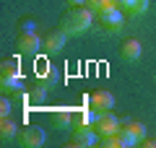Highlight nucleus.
Here are the masks:
<instances>
[{"instance_id": "f257e3e1", "label": "nucleus", "mask_w": 156, "mask_h": 148, "mask_svg": "<svg viewBox=\"0 0 156 148\" xmlns=\"http://www.w3.org/2000/svg\"><path fill=\"white\" fill-rule=\"evenodd\" d=\"M91 23H94V11L81 5V8H73L68 13V18L62 21V31L68 37H81V34H86L91 29Z\"/></svg>"}, {"instance_id": "f03ea898", "label": "nucleus", "mask_w": 156, "mask_h": 148, "mask_svg": "<svg viewBox=\"0 0 156 148\" xmlns=\"http://www.w3.org/2000/svg\"><path fill=\"white\" fill-rule=\"evenodd\" d=\"M120 140H122V148H133V146H140V143L146 140V135H148V130H146L143 122H128V125L120 127Z\"/></svg>"}, {"instance_id": "7ed1b4c3", "label": "nucleus", "mask_w": 156, "mask_h": 148, "mask_svg": "<svg viewBox=\"0 0 156 148\" xmlns=\"http://www.w3.org/2000/svg\"><path fill=\"white\" fill-rule=\"evenodd\" d=\"M39 49H44V39L39 37L34 29H26V31L18 37V52H21V55H37Z\"/></svg>"}, {"instance_id": "20e7f679", "label": "nucleus", "mask_w": 156, "mask_h": 148, "mask_svg": "<svg viewBox=\"0 0 156 148\" xmlns=\"http://www.w3.org/2000/svg\"><path fill=\"white\" fill-rule=\"evenodd\" d=\"M125 16H128V13H125L122 8H112V11L101 13L99 21H101V26H104V31H109V34H120V31L125 29Z\"/></svg>"}, {"instance_id": "39448f33", "label": "nucleus", "mask_w": 156, "mask_h": 148, "mask_svg": "<svg viewBox=\"0 0 156 148\" xmlns=\"http://www.w3.org/2000/svg\"><path fill=\"white\" fill-rule=\"evenodd\" d=\"M96 143H101V135L96 132L94 125L76 127V132H73V146H78V148H91V146H96Z\"/></svg>"}, {"instance_id": "423d86ee", "label": "nucleus", "mask_w": 156, "mask_h": 148, "mask_svg": "<svg viewBox=\"0 0 156 148\" xmlns=\"http://www.w3.org/2000/svg\"><path fill=\"white\" fill-rule=\"evenodd\" d=\"M44 140H47V132L39 125H26V130H23L21 138H18V143H21L23 148H42Z\"/></svg>"}, {"instance_id": "0eeeda50", "label": "nucleus", "mask_w": 156, "mask_h": 148, "mask_svg": "<svg viewBox=\"0 0 156 148\" xmlns=\"http://www.w3.org/2000/svg\"><path fill=\"white\" fill-rule=\"evenodd\" d=\"M96 132H99L101 138H107V135H117V132H120V120H117L115 115H112V112H104V115H99V120H96Z\"/></svg>"}, {"instance_id": "6e6552de", "label": "nucleus", "mask_w": 156, "mask_h": 148, "mask_svg": "<svg viewBox=\"0 0 156 148\" xmlns=\"http://www.w3.org/2000/svg\"><path fill=\"white\" fill-rule=\"evenodd\" d=\"M89 107H94L99 115H104V112H112V107H115V96H112L109 91H94L89 99Z\"/></svg>"}, {"instance_id": "1a4fd4ad", "label": "nucleus", "mask_w": 156, "mask_h": 148, "mask_svg": "<svg viewBox=\"0 0 156 148\" xmlns=\"http://www.w3.org/2000/svg\"><path fill=\"white\" fill-rule=\"evenodd\" d=\"M65 42H68V34L60 29V31L50 34V37L44 39V52L47 55H60L62 49H65Z\"/></svg>"}, {"instance_id": "9d476101", "label": "nucleus", "mask_w": 156, "mask_h": 148, "mask_svg": "<svg viewBox=\"0 0 156 148\" xmlns=\"http://www.w3.org/2000/svg\"><path fill=\"white\" fill-rule=\"evenodd\" d=\"M117 5L122 8L130 18H138L148 11V0H117Z\"/></svg>"}, {"instance_id": "9b49d317", "label": "nucleus", "mask_w": 156, "mask_h": 148, "mask_svg": "<svg viewBox=\"0 0 156 148\" xmlns=\"http://www.w3.org/2000/svg\"><path fill=\"white\" fill-rule=\"evenodd\" d=\"M140 55H143V44H140L138 39H128V42L122 44V60L125 62L140 60Z\"/></svg>"}, {"instance_id": "f8f14e48", "label": "nucleus", "mask_w": 156, "mask_h": 148, "mask_svg": "<svg viewBox=\"0 0 156 148\" xmlns=\"http://www.w3.org/2000/svg\"><path fill=\"white\" fill-rule=\"evenodd\" d=\"M96 120H99V112L91 107V109H81L73 115V127H83V125H96Z\"/></svg>"}, {"instance_id": "ddd939ff", "label": "nucleus", "mask_w": 156, "mask_h": 148, "mask_svg": "<svg viewBox=\"0 0 156 148\" xmlns=\"http://www.w3.org/2000/svg\"><path fill=\"white\" fill-rule=\"evenodd\" d=\"M52 122H55V127H60V130H68V127L73 125V112L70 109H55L52 112Z\"/></svg>"}, {"instance_id": "4468645a", "label": "nucleus", "mask_w": 156, "mask_h": 148, "mask_svg": "<svg viewBox=\"0 0 156 148\" xmlns=\"http://www.w3.org/2000/svg\"><path fill=\"white\" fill-rule=\"evenodd\" d=\"M16 132H18V127H16V122H13V120H8V117H3V120H0V140H3V143L13 140V138H16Z\"/></svg>"}, {"instance_id": "2eb2a0df", "label": "nucleus", "mask_w": 156, "mask_h": 148, "mask_svg": "<svg viewBox=\"0 0 156 148\" xmlns=\"http://www.w3.org/2000/svg\"><path fill=\"white\" fill-rule=\"evenodd\" d=\"M89 8L94 11V16H101V13L112 11V8H120L117 0H89Z\"/></svg>"}, {"instance_id": "dca6fc26", "label": "nucleus", "mask_w": 156, "mask_h": 148, "mask_svg": "<svg viewBox=\"0 0 156 148\" xmlns=\"http://www.w3.org/2000/svg\"><path fill=\"white\" fill-rule=\"evenodd\" d=\"M0 76H23V73L18 70V62L16 60H3V65H0Z\"/></svg>"}, {"instance_id": "f3484780", "label": "nucleus", "mask_w": 156, "mask_h": 148, "mask_svg": "<svg viewBox=\"0 0 156 148\" xmlns=\"http://www.w3.org/2000/svg\"><path fill=\"white\" fill-rule=\"evenodd\" d=\"M101 146L104 148H122V140H120V135H107V138H101Z\"/></svg>"}, {"instance_id": "a211bd4d", "label": "nucleus", "mask_w": 156, "mask_h": 148, "mask_svg": "<svg viewBox=\"0 0 156 148\" xmlns=\"http://www.w3.org/2000/svg\"><path fill=\"white\" fill-rule=\"evenodd\" d=\"M11 109H13V104L3 96V99H0V117H8V115H11Z\"/></svg>"}, {"instance_id": "6ab92c4d", "label": "nucleus", "mask_w": 156, "mask_h": 148, "mask_svg": "<svg viewBox=\"0 0 156 148\" xmlns=\"http://www.w3.org/2000/svg\"><path fill=\"white\" fill-rule=\"evenodd\" d=\"M73 8H81V5H89V0H68Z\"/></svg>"}]
</instances>
